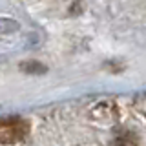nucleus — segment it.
<instances>
[{
    "label": "nucleus",
    "mask_w": 146,
    "mask_h": 146,
    "mask_svg": "<svg viewBox=\"0 0 146 146\" xmlns=\"http://www.w3.org/2000/svg\"><path fill=\"white\" fill-rule=\"evenodd\" d=\"M27 131H29V124L24 119H18V117L4 119V121H0V143L2 144L20 143L27 135Z\"/></svg>",
    "instance_id": "obj_1"
},
{
    "label": "nucleus",
    "mask_w": 146,
    "mask_h": 146,
    "mask_svg": "<svg viewBox=\"0 0 146 146\" xmlns=\"http://www.w3.org/2000/svg\"><path fill=\"white\" fill-rule=\"evenodd\" d=\"M110 146H139V139L133 131H121L115 135Z\"/></svg>",
    "instance_id": "obj_2"
}]
</instances>
